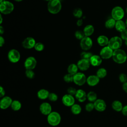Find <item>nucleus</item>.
<instances>
[{
  "label": "nucleus",
  "mask_w": 127,
  "mask_h": 127,
  "mask_svg": "<svg viewBox=\"0 0 127 127\" xmlns=\"http://www.w3.org/2000/svg\"><path fill=\"white\" fill-rule=\"evenodd\" d=\"M122 88H123V90H124L125 92L127 93V82H125V83H124L123 84V85H122Z\"/></svg>",
  "instance_id": "46"
},
{
  "label": "nucleus",
  "mask_w": 127,
  "mask_h": 127,
  "mask_svg": "<svg viewBox=\"0 0 127 127\" xmlns=\"http://www.w3.org/2000/svg\"><path fill=\"white\" fill-rule=\"evenodd\" d=\"M5 91L3 87L1 86H0V97L1 98L5 96Z\"/></svg>",
  "instance_id": "43"
},
{
  "label": "nucleus",
  "mask_w": 127,
  "mask_h": 127,
  "mask_svg": "<svg viewBox=\"0 0 127 127\" xmlns=\"http://www.w3.org/2000/svg\"><path fill=\"white\" fill-rule=\"evenodd\" d=\"M126 13H127V6L126 7Z\"/></svg>",
  "instance_id": "54"
},
{
  "label": "nucleus",
  "mask_w": 127,
  "mask_h": 127,
  "mask_svg": "<svg viewBox=\"0 0 127 127\" xmlns=\"http://www.w3.org/2000/svg\"><path fill=\"white\" fill-rule=\"evenodd\" d=\"M13 100L11 97L7 96L1 98L0 101V108L1 109L5 110L11 106Z\"/></svg>",
  "instance_id": "15"
},
{
  "label": "nucleus",
  "mask_w": 127,
  "mask_h": 127,
  "mask_svg": "<svg viewBox=\"0 0 127 127\" xmlns=\"http://www.w3.org/2000/svg\"><path fill=\"white\" fill-rule=\"evenodd\" d=\"M112 109L116 112H121L122 111L123 106L122 102L119 100H115L112 103Z\"/></svg>",
  "instance_id": "24"
},
{
  "label": "nucleus",
  "mask_w": 127,
  "mask_h": 127,
  "mask_svg": "<svg viewBox=\"0 0 127 127\" xmlns=\"http://www.w3.org/2000/svg\"><path fill=\"white\" fill-rule=\"evenodd\" d=\"M48 99L51 102H56L58 99V96L57 94L55 93H50L48 97Z\"/></svg>",
  "instance_id": "39"
},
{
  "label": "nucleus",
  "mask_w": 127,
  "mask_h": 127,
  "mask_svg": "<svg viewBox=\"0 0 127 127\" xmlns=\"http://www.w3.org/2000/svg\"><path fill=\"white\" fill-rule=\"evenodd\" d=\"M112 18L116 21L122 20L125 15V11L123 8L119 6L114 7L111 11Z\"/></svg>",
  "instance_id": "5"
},
{
  "label": "nucleus",
  "mask_w": 127,
  "mask_h": 127,
  "mask_svg": "<svg viewBox=\"0 0 127 127\" xmlns=\"http://www.w3.org/2000/svg\"><path fill=\"white\" fill-rule=\"evenodd\" d=\"M70 110L73 115H77L81 112L82 108L80 105L75 103L70 107Z\"/></svg>",
  "instance_id": "27"
},
{
  "label": "nucleus",
  "mask_w": 127,
  "mask_h": 127,
  "mask_svg": "<svg viewBox=\"0 0 127 127\" xmlns=\"http://www.w3.org/2000/svg\"><path fill=\"white\" fill-rule=\"evenodd\" d=\"M97 99V93L94 91H90L87 93V99L89 102L94 103Z\"/></svg>",
  "instance_id": "28"
},
{
  "label": "nucleus",
  "mask_w": 127,
  "mask_h": 127,
  "mask_svg": "<svg viewBox=\"0 0 127 127\" xmlns=\"http://www.w3.org/2000/svg\"><path fill=\"white\" fill-rule=\"evenodd\" d=\"M78 67L77 66V64H70L67 67V72L68 73H69L71 75H74L76 73L78 72Z\"/></svg>",
  "instance_id": "26"
},
{
  "label": "nucleus",
  "mask_w": 127,
  "mask_h": 127,
  "mask_svg": "<svg viewBox=\"0 0 127 127\" xmlns=\"http://www.w3.org/2000/svg\"><path fill=\"white\" fill-rule=\"evenodd\" d=\"M121 112L123 115L125 116H127V105L123 107Z\"/></svg>",
  "instance_id": "44"
},
{
  "label": "nucleus",
  "mask_w": 127,
  "mask_h": 127,
  "mask_svg": "<svg viewBox=\"0 0 127 127\" xmlns=\"http://www.w3.org/2000/svg\"><path fill=\"white\" fill-rule=\"evenodd\" d=\"M90 64L93 66H99L102 62V59L100 56V55H93L89 60Z\"/></svg>",
  "instance_id": "20"
},
{
  "label": "nucleus",
  "mask_w": 127,
  "mask_h": 127,
  "mask_svg": "<svg viewBox=\"0 0 127 127\" xmlns=\"http://www.w3.org/2000/svg\"><path fill=\"white\" fill-rule=\"evenodd\" d=\"M85 110L88 112H92L94 109V103L92 102H88L87 103L85 106Z\"/></svg>",
  "instance_id": "36"
},
{
  "label": "nucleus",
  "mask_w": 127,
  "mask_h": 127,
  "mask_svg": "<svg viewBox=\"0 0 127 127\" xmlns=\"http://www.w3.org/2000/svg\"><path fill=\"white\" fill-rule=\"evenodd\" d=\"M93 45L92 39L89 37L85 36L80 40V46L81 48L84 51H88L90 50Z\"/></svg>",
  "instance_id": "9"
},
{
  "label": "nucleus",
  "mask_w": 127,
  "mask_h": 127,
  "mask_svg": "<svg viewBox=\"0 0 127 127\" xmlns=\"http://www.w3.org/2000/svg\"><path fill=\"white\" fill-rule=\"evenodd\" d=\"M10 107L11 109L14 111H18L21 108L22 104L21 102L17 100H13Z\"/></svg>",
  "instance_id": "29"
},
{
  "label": "nucleus",
  "mask_w": 127,
  "mask_h": 127,
  "mask_svg": "<svg viewBox=\"0 0 127 127\" xmlns=\"http://www.w3.org/2000/svg\"><path fill=\"white\" fill-rule=\"evenodd\" d=\"M114 50L108 46L103 47L100 52V56L102 59L107 60L112 58Z\"/></svg>",
  "instance_id": "10"
},
{
  "label": "nucleus",
  "mask_w": 127,
  "mask_h": 127,
  "mask_svg": "<svg viewBox=\"0 0 127 127\" xmlns=\"http://www.w3.org/2000/svg\"><path fill=\"white\" fill-rule=\"evenodd\" d=\"M45 0V1H48V2H49V1H50V0Z\"/></svg>",
  "instance_id": "53"
},
{
  "label": "nucleus",
  "mask_w": 127,
  "mask_h": 127,
  "mask_svg": "<svg viewBox=\"0 0 127 127\" xmlns=\"http://www.w3.org/2000/svg\"><path fill=\"white\" fill-rule=\"evenodd\" d=\"M37 65V60L34 57H29L25 60L24 65L26 69L33 70Z\"/></svg>",
  "instance_id": "11"
},
{
  "label": "nucleus",
  "mask_w": 127,
  "mask_h": 127,
  "mask_svg": "<svg viewBox=\"0 0 127 127\" xmlns=\"http://www.w3.org/2000/svg\"></svg>",
  "instance_id": "57"
},
{
  "label": "nucleus",
  "mask_w": 127,
  "mask_h": 127,
  "mask_svg": "<svg viewBox=\"0 0 127 127\" xmlns=\"http://www.w3.org/2000/svg\"><path fill=\"white\" fill-rule=\"evenodd\" d=\"M62 102L64 106L71 107L74 104H75V98L73 96L67 93L62 97Z\"/></svg>",
  "instance_id": "12"
},
{
  "label": "nucleus",
  "mask_w": 127,
  "mask_h": 127,
  "mask_svg": "<svg viewBox=\"0 0 127 127\" xmlns=\"http://www.w3.org/2000/svg\"><path fill=\"white\" fill-rule=\"evenodd\" d=\"M26 76L29 79H33L35 77V73L32 69H26L25 71Z\"/></svg>",
  "instance_id": "37"
},
{
  "label": "nucleus",
  "mask_w": 127,
  "mask_h": 127,
  "mask_svg": "<svg viewBox=\"0 0 127 127\" xmlns=\"http://www.w3.org/2000/svg\"><path fill=\"white\" fill-rule=\"evenodd\" d=\"M119 80L123 84L127 82V76L126 74L125 73H121L120 75H119Z\"/></svg>",
  "instance_id": "40"
},
{
  "label": "nucleus",
  "mask_w": 127,
  "mask_h": 127,
  "mask_svg": "<svg viewBox=\"0 0 127 127\" xmlns=\"http://www.w3.org/2000/svg\"><path fill=\"white\" fill-rule=\"evenodd\" d=\"M64 80L66 83H70L73 82V75L69 73H67L64 75Z\"/></svg>",
  "instance_id": "34"
},
{
  "label": "nucleus",
  "mask_w": 127,
  "mask_h": 127,
  "mask_svg": "<svg viewBox=\"0 0 127 127\" xmlns=\"http://www.w3.org/2000/svg\"><path fill=\"white\" fill-rule=\"evenodd\" d=\"M125 23H126V26H127V19H126Z\"/></svg>",
  "instance_id": "51"
},
{
  "label": "nucleus",
  "mask_w": 127,
  "mask_h": 127,
  "mask_svg": "<svg viewBox=\"0 0 127 127\" xmlns=\"http://www.w3.org/2000/svg\"><path fill=\"white\" fill-rule=\"evenodd\" d=\"M0 24H1L2 22V15L1 14L0 15Z\"/></svg>",
  "instance_id": "49"
},
{
  "label": "nucleus",
  "mask_w": 127,
  "mask_h": 127,
  "mask_svg": "<svg viewBox=\"0 0 127 127\" xmlns=\"http://www.w3.org/2000/svg\"><path fill=\"white\" fill-rule=\"evenodd\" d=\"M78 68L81 71H86L89 68L91 64L89 60L81 59L77 63Z\"/></svg>",
  "instance_id": "17"
},
{
  "label": "nucleus",
  "mask_w": 127,
  "mask_h": 127,
  "mask_svg": "<svg viewBox=\"0 0 127 127\" xmlns=\"http://www.w3.org/2000/svg\"><path fill=\"white\" fill-rule=\"evenodd\" d=\"M112 59L116 63L122 64L126 62L127 60V55L124 50L119 49L114 50Z\"/></svg>",
  "instance_id": "1"
},
{
  "label": "nucleus",
  "mask_w": 127,
  "mask_h": 127,
  "mask_svg": "<svg viewBox=\"0 0 127 127\" xmlns=\"http://www.w3.org/2000/svg\"><path fill=\"white\" fill-rule=\"evenodd\" d=\"M123 44L122 39L119 36L112 37L109 41L108 46L112 50H115L120 49Z\"/></svg>",
  "instance_id": "6"
},
{
  "label": "nucleus",
  "mask_w": 127,
  "mask_h": 127,
  "mask_svg": "<svg viewBox=\"0 0 127 127\" xmlns=\"http://www.w3.org/2000/svg\"><path fill=\"white\" fill-rule=\"evenodd\" d=\"M93 56V54L92 53L88 52L87 51H84L82 52L80 54L81 59H86L89 60L91 57Z\"/></svg>",
  "instance_id": "33"
},
{
  "label": "nucleus",
  "mask_w": 127,
  "mask_h": 127,
  "mask_svg": "<svg viewBox=\"0 0 127 127\" xmlns=\"http://www.w3.org/2000/svg\"><path fill=\"white\" fill-rule=\"evenodd\" d=\"M100 81V78L96 75H90L87 77L86 83L90 86L97 85Z\"/></svg>",
  "instance_id": "19"
},
{
  "label": "nucleus",
  "mask_w": 127,
  "mask_h": 127,
  "mask_svg": "<svg viewBox=\"0 0 127 127\" xmlns=\"http://www.w3.org/2000/svg\"><path fill=\"white\" fill-rule=\"evenodd\" d=\"M107 74V70L103 67L99 68L96 72V75L100 79L103 78L106 76Z\"/></svg>",
  "instance_id": "31"
},
{
  "label": "nucleus",
  "mask_w": 127,
  "mask_h": 127,
  "mask_svg": "<svg viewBox=\"0 0 127 127\" xmlns=\"http://www.w3.org/2000/svg\"><path fill=\"white\" fill-rule=\"evenodd\" d=\"M116 23V21L113 18H109L106 21L105 23V26L107 29H112L115 27Z\"/></svg>",
  "instance_id": "30"
},
{
  "label": "nucleus",
  "mask_w": 127,
  "mask_h": 127,
  "mask_svg": "<svg viewBox=\"0 0 127 127\" xmlns=\"http://www.w3.org/2000/svg\"><path fill=\"white\" fill-rule=\"evenodd\" d=\"M76 99L79 102H84L87 99V93L85 91L81 89L77 90L76 93L75 95Z\"/></svg>",
  "instance_id": "18"
},
{
  "label": "nucleus",
  "mask_w": 127,
  "mask_h": 127,
  "mask_svg": "<svg viewBox=\"0 0 127 127\" xmlns=\"http://www.w3.org/2000/svg\"><path fill=\"white\" fill-rule=\"evenodd\" d=\"M7 57L8 60L11 63H16L20 60V54L19 52L16 49H11L8 53Z\"/></svg>",
  "instance_id": "7"
},
{
  "label": "nucleus",
  "mask_w": 127,
  "mask_h": 127,
  "mask_svg": "<svg viewBox=\"0 0 127 127\" xmlns=\"http://www.w3.org/2000/svg\"><path fill=\"white\" fill-rule=\"evenodd\" d=\"M74 36L77 39L80 40L82 39L85 36L83 31H82L80 30L76 31L74 33Z\"/></svg>",
  "instance_id": "35"
},
{
  "label": "nucleus",
  "mask_w": 127,
  "mask_h": 127,
  "mask_svg": "<svg viewBox=\"0 0 127 127\" xmlns=\"http://www.w3.org/2000/svg\"><path fill=\"white\" fill-rule=\"evenodd\" d=\"M115 28L117 30V31L122 32L123 31H124L127 28V26L126 24V23L123 21L122 20H120L116 21V25H115Z\"/></svg>",
  "instance_id": "23"
},
{
  "label": "nucleus",
  "mask_w": 127,
  "mask_h": 127,
  "mask_svg": "<svg viewBox=\"0 0 127 127\" xmlns=\"http://www.w3.org/2000/svg\"><path fill=\"white\" fill-rule=\"evenodd\" d=\"M61 115L56 111H52L47 116V122L51 127L58 126L61 123Z\"/></svg>",
  "instance_id": "2"
},
{
  "label": "nucleus",
  "mask_w": 127,
  "mask_h": 127,
  "mask_svg": "<svg viewBox=\"0 0 127 127\" xmlns=\"http://www.w3.org/2000/svg\"><path fill=\"white\" fill-rule=\"evenodd\" d=\"M4 43H5V40L4 38L1 35H0V46L2 47L4 44Z\"/></svg>",
  "instance_id": "45"
},
{
  "label": "nucleus",
  "mask_w": 127,
  "mask_h": 127,
  "mask_svg": "<svg viewBox=\"0 0 127 127\" xmlns=\"http://www.w3.org/2000/svg\"><path fill=\"white\" fill-rule=\"evenodd\" d=\"M76 24L78 26H81L83 24V20L82 19H78L76 22Z\"/></svg>",
  "instance_id": "47"
},
{
  "label": "nucleus",
  "mask_w": 127,
  "mask_h": 127,
  "mask_svg": "<svg viewBox=\"0 0 127 127\" xmlns=\"http://www.w3.org/2000/svg\"></svg>",
  "instance_id": "56"
},
{
  "label": "nucleus",
  "mask_w": 127,
  "mask_h": 127,
  "mask_svg": "<svg viewBox=\"0 0 127 127\" xmlns=\"http://www.w3.org/2000/svg\"><path fill=\"white\" fill-rule=\"evenodd\" d=\"M39 110L42 114L48 116L52 112V107L50 103L45 102L41 104L39 107Z\"/></svg>",
  "instance_id": "13"
},
{
  "label": "nucleus",
  "mask_w": 127,
  "mask_h": 127,
  "mask_svg": "<svg viewBox=\"0 0 127 127\" xmlns=\"http://www.w3.org/2000/svg\"><path fill=\"white\" fill-rule=\"evenodd\" d=\"M121 38L122 39V40L125 41L127 40V28L121 32Z\"/></svg>",
  "instance_id": "42"
},
{
  "label": "nucleus",
  "mask_w": 127,
  "mask_h": 127,
  "mask_svg": "<svg viewBox=\"0 0 127 127\" xmlns=\"http://www.w3.org/2000/svg\"><path fill=\"white\" fill-rule=\"evenodd\" d=\"M49 91L45 89H41L37 92V97L39 99L44 100L48 99L49 95Z\"/></svg>",
  "instance_id": "21"
},
{
  "label": "nucleus",
  "mask_w": 127,
  "mask_h": 127,
  "mask_svg": "<svg viewBox=\"0 0 127 127\" xmlns=\"http://www.w3.org/2000/svg\"><path fill=\"white\" fill-rule=\"evenodd\" d=\"M76 91H77V90L73 87H69L67 89V94L71 95L72 96H75L76 93Z\"/></svg>",
  "instance_id": "41"
},
{
  "label": "nucleus",
  "mask_w": 127,
  "mask_h": 127,
  "mask_svg": "<svg viewBox=\"0 0 127 127\" xmlns=\"http://www.w3.org/2000/svg\"><path fill=\"white\" fill-rule=\"evenodd\" d=\"M14 9L13 4L7 0H4L2 2L0 3V11L4 14H8L11 13Z\"/></svg>",
  "instance_id": "4"
},
{
  "label": "nucleus",
  "mask_w": 127,
  "mask_h": 127,
  "mask_svg": "<svg viewBox=\"0 0 127 127\" xmlns=\"http://www.w3.org/2000/svg\"><path fill=\"white\" fill-rule=\"evenodd\" d=\"M47 8L49 12L52 14L58 13L62 9V3L60 0H51L48 2Z\"/></svg>",
  "instance_id": "3"
},
{
  "label": "nucleus",
  "mask_w": 127,
  "mask_h": 127,
  "mask_svg": "<svg viewBox=\"0 0 127 127\" xmlns=\"http://www.w3.org/2000/svg\"><path fill=\"white\" fill-rule=\"evenodd\" d=\"M94 109L98 112H104L107 107V105L105 101L102 99H97L94 102Z\"/></svg>",
  "instance_id": "14"
},
{
  "label": "nucleus",
  "mask_w": 127,
  "mask_h": 127,
  "mask_svg": "<svg viewBox=\"0 0 127 127\" xmlns=\"http://www.w3.org/2000/svg\"><path fill=\"white\" fill-rule=\"evenodd\" d=\"M109 40L108 38L105 35H100L97 39V42L98 45L102 47L108 46Z\"/></svg>",
  "instance_id": "22"
},
{
  "label": "nucleus",
  "mask_w": 127,
  "mask_h": 127,
  "mask_svg": "<svg viewBox=\"0 0 127 127\" xmlns=\"http://www.w3.org/2000/svg\"><path fill=\"white\" fill-rule=\"evenodd\" d=\"M34 48L36 51L41 52L44 49V45L41 42H37L36 43Z\"/></svg>",
  "instance_id": "38"
},
{
  "label": "nucleus",
  "mask_w": 127,
  "mask_h": 127,
  "mask_svg": "<svg viewBox=\"0 0 127 127\" xmlns=\"http://www.w3.org/2000/svg\"><path fill=\"white\" fill-rule=\"evenodd\" d=\"M3 0H0V3L2 2Z\"/></svg>",
  "instance_id": "55"
},
{
  "label": "nucleus",
  "mask_w": 127,
  "mask_h": 127,
  "mask_svg": "<svg viewBox=\"0 0 127 127\" xmlns=\"http://www.w3.org/2000/svg\"><path fill=\"white\" fill-rule=\"evenodd\" d=\"M82 14L83 11L80 8H76L73 11V16L78 19H80L82 17Z\"/></svg>",
  "instance_id": "32"
},
{
  "label": "nucleus",
  "mask_w": 127,
  "mask_h": 127,
  "mask_svg": "<svg viewBox=\"0 0 127 127\" xmlns=\"http://www.w3.org/2000/svg\"><path fill=\"white\" fill-rule=\"evenodd\" d=\"M87 77L82 72H77L73 75V82L78 86H82L86 82Z\"/></svg>",
  "instance_id": "8"
},
{
  "label": "nucleus",
  "mask_w": 127,
  "mask_h": 127,
  "mask_svg": "<svg viewBox=\"0 0 127 127\" xmlns=\"http://www.w3.org/2000/svg\"><path fill=\"white\" fill-rule=\"evenodd\" d=\"M3 33H4V28L1 25H0V34L1 35L3 34Z\"/></svg>",
  "instance_id": "48"
},
{
  "label": "nucleus",
  "mask_w": 127,
  "mask_h": 127,
  "mask_svg": "<svg viewBox=\"0 0 127 127\" xmlns=\"http://www.w3.org/2000/svg\"><path fill=\"white\" fill-rule=\"evenodd\" d=\"M83 32L85 36L89 37L93 34L94 32V28L93 25L89 24L85 26L83 29Z\"/></svg>",
  "instance_id": "25"
},
{
  "label": "nucleus",
  "mask_w": 127,
  "mask_h": 127,
  "mask_svg": "<svg viewBox=\"0 0 127 127\" xmlns=\"http://www.w3.org/2000/svg\"><path fill=\"white\" fill-rule=\"evenodd\" d=\"M36 43V41L33 37H28L22 41V46L25 49H30L34 48Z\"/></svg>",
  "instance_id": "16"
},
{
  "label": "nucleus",
  "mask_w": 127,
  "mask_h": 127,
  "mask_svg": "<svg viewBox=\"0 0 127 127\" xmlns=\"http://www.w3.org/2000/svg\"><path fill=\"white\" fill-rule=\"evenodd\" d=\"M125 44H126V45L127 46V40H126V41H125Z\"/></svg>",
  "instance_id": "52"
},
{
  "label": "nucleus",
  "mask_w": 127,
  "mask_h": 127,
  "mask_svg": "<svg viewBox=\"0 0 127 127\" xmlns=\"http://www.w3.org/2000/svg\"><path fill=\"white\" fill-rule=\"evenodd\" d=\"M15 0V1H17V2H20V1H22L23 0Z\"/></svg>",
  "instance_id": "50"
}]
</instances>
